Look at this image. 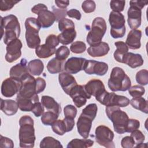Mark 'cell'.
Here are the masks:
<instances>
[{
  "label": "cell",
  "mask_w": 148,
  "mask_h": 148,
  "mask_svg": "<svg viewBox=\"0 0 148 148\" xmlns=\"http://www.w3.org/2000/svg\"><path fill=\"white\" fill-rule=\"evenodd\" d=\"M19 125L20 147H33L36 139L34 127V120L29 116H23L19 120Z\"/></svg>",
  "instance_id": "cell-1"
},
{
  "label": "cell",
  "mask_w": 148,
  "mask_h": 148,
  "mask_svg": "<svg viewBox=\"0 0 148 148\" xmlns=\"http://www.w3.org/2000/svg\"><path fill=\"white\" fill-rule=\"evenodd\" d=\"M1 38H3V42L8 45L10 41L17 39L20 35V25L17 17L13 14L1 17Z\"/></svg>",
  "instance_id": "cell-2"
},
{
  "label": "cell",
  "mask_w": 148,
  "mask_h": 148,
  "mask_svg": "<svg viewBox=\"0 0 148 148\" xmlns=\"http://www.w3.org/2000/svg\"><path fill=\"white\" fill-rule=\"evenodd\" d=\"M98 108L95 103H90L86 106L78 118L76 125L77 132L83 138H88L92 126V122L95 118Z\"/></svg>",
  "instance_id": "cell-3"
},
{
  "label": "cell",
  "mask_w": 148,
  "mask_h": 148,
  "mask_svg": "<svg viewBox=\"0 0 148 148\" xmlns=\"http://www.w3.org/2000/svg\"><path fill=\"white\" fill-rule=\"evenodd\" d=\"M108 85L112 91H125L131 87V82L121 68L116 66L111 71Z\"/></svg>",
  "instance_id": "cell-4"
},
{
  "label": "cell",
  "mask_w": 148,
  "mask_h": 148,
  "mask_svg": "<svg viewBox=\"0 0 148 148\" xmlns=\"http://www.w3.org/2000/svg\"><path fill=\"white\" fill-rule=\"evenodd\" d=\"M105 110L108 117L113 123L114 131L119 134L126 132L129 119L127 114L116 106H106Z\"/></svg>",
  "instance_id": "cell-5"
},
{
  "label": "cell",
  "mask_w": 148,
  "mask_h": 148,
  "mask_svg": "<svg viewBox=\"0 0 148 148\" xmlns=\"http://www.w3.org/2000/svg\"><path fill=\"white\" fill-rule=\"evenodd\" d=\"M25 39L28 47L30 49H36L41 42L39 31L41 26L35 17H28L25 21Z\"/></svg>",
  "instance_id": "cell-6"
},
{
  "label": "cell",
  "mask_w": 148,
  "mask_h": 148,
  "mask_svg": "<svg viewBox=\"0 0 148 148\" xmlns=\"http://www.w3.org/2000/svg\"><path fill=\"white\" fill-rule=\"evenodd\" d=\"M147 1H130L127 12V22L132 29H137L141 25L142 9L147 4Z\"/></svg>",
  "instance_id": "cell-7"
},
{
  "label": "cell",
  "mask_w": 148,
  "mask_h": 148,
  "mask_svg": "<svg viewBox=\"0 0 148 148\" xmlns=\"http://www.w3.org/2000/svg\"><path fill=\"white\" fill-rule=\"evenodd\" d=\"M107 25L102 17H96L92 23L91 30L88 32L86 40L90 46L96 45L102 41L106 31Z\"/></svg>",
  "instance_id": "cell-8"
},
{
  "label": "cell",
  "mask_w": 148,
  "mask_h": 148,
  "mask_svg": "<svg viewBox=\"0 0 148 148\" xmlns=\"http://www.w3.org/2000/svg\"><path fill=\"white\" fill-rule=\"evenodd\" d=\"M109 22L110 25V34L113 38H120L125 35V20L122 13L111 12L109 17Z\"/></svg>",
  "instance_id": "cell-9"
},
{
  "label": "cell",
  "mask_w": 148,
  "mask_h": 148,
  "mask_svg": "<svg viewBox=\"0 0 148 148\" xmlns=\"http://www.w3.org/2000/svg\"><path fill=\"white\" fill-rule=\"evenodd\" d=\"M100 103L106 106H116L126 107L130 104V99L123 95L116 94L114 92H109L106 90L99 97L95 98Z\"/></svg>",
  "instance_id": "cell-10"
},
{
  "label": "cell",
  "mask_w": 148,
  "mask_h": 148,
  "mask_svg": "<svg viewBox=\"0 0 148 148\" xmlns=\"http://www.w3.org/2000/svg\"><path fill=\"white\" fill-rule=\"evenodd\" d=\"M21 81L22 86L17 95L26 98L39 99L38 94L36 92V79L32 75L28 73Z\"/></svg>",
  "instance_id": "cell-11"
},
{
  "label": "cell",
  "mask_w": 148,
  "mask_h": 148,
  "mask_svg": "<svg viewBox=\"0 0 148 148\" xmlns=\"http://www.w3.org/2000/svg\"><path fill=\"white\" fill-rule=\"evenodd\" d=\"M95 138L96 142L101 146L108 148L115 147L113 142L114 133L107 126L100 125L95 131Z\"/></svg>",
  "instance_id": "cell-12"
},
{
  "label": "cell",
  "mask_w": 148,
  "mask_h": 148,
  "mask_svg": "<svg viewBox=\"0 0 148 148\" xmlns=\"http://www.w3.org/2000/svg\"><path fill=\"white\" fill-rule=\"evenodd\" d=\"M21 86V80L10 77L6 78L2 83L1 94L5 97H12L19 92Z\"/></svg>",
  "instance_id": "cell-13"
},
{
  "label": "cell",
  "mask_w": 148,
  "mask_h": 148,
  "mask_svg": "<svg viewBox=\"0 0 148 148\" xmlns=\"http://www.w3.org/2000/svg\"><path fill=\"white\" fill-rule=\"evenodd\" d=\"M22 47V42L18 38L10 41L6 47V61L9 63H12L18 59L21 56V49Z\"/></svg>",
  "instance_id": "cell-14"
},
{
  "label": "cell",
  "mask_w": 148,
  "mask_h": 148,
  "mask_svg": "<svg viewBox=\"0 0 148 148\" xmlns=\"http://www.w3.org/2000/svg\"><path fill=\"white\" fill-rule=\"evenodd\" d=\"M69 95L72 99L75 105L77 108L84 106L86 103L87 99H90L91 97L86 92L84 86L78 84L71 90Z\"/></svg>",
  "instance_id": "cell-15"
},
{
  "label": "cell",
  "mask_w": 148,
  "mask_h": 148,
  "mask_svg": "<svg viewBox=\"0 0 148 148\" xmlns=\"http://www.w3.org/2000/svg\"><path fill=\"white\" fill-rule=\"evenodd\" d=\"M108 68L106 62L89 60L86 62L84 71L88 75L104 76L108 72Z\"/></svg>",
  "instance_id": "cell-16"
},
{
  "label": "cell",
  "mask_w": 148,
  "mask_h": 148,
  "mask_svg": "<svg viewBox=\"0 0 148 148\" xmlns=\"http://www.w3.org/2000/svg\"><path fill=\"white\" fill-rule=\"evenodd\" d=\"M87 60L82 57L69 58L64 64V70L70 74H76L84 70Z\"/></svg>",
  "instance_id": "cell-17"
},
{
  "label": "cell",
  "mask_w": 148,
  "mask_h": 148,
  "mask_svg": "<svg viewBox=\"0 0 148 148\" xmlns=\"http://www.w3.org/2000/svg\"><path fill=\"white\" fill-rule=\"evenodd\" d=\"M84 87L89 95L94 96L95 98L99 97L106 91L103 82L99 79L90 80L84 85Z\"/></svg>",
  "instance_id": "cell-18"
},
{
  "label": "cell",
  "mask_w": 148,
  "mask_h": 148,
  "mask_svg": "<svg viewBox=\"0 0 148 148\" xmlns=\"http://www.w3.org/2000/svg\"><path fill=\"white\" fill-rule=\"evenodd\" d=\"M58 80L62 90L68 95L69 94L71 90L77 84L75 77L66 72L60 73Z\"/></svg>",
  "instance_id": "cell-19"
},
{
  "label": "cell",
  "mask_w": 148,
  "mask_h": 148,
  "mask_svg": "<svg viewBox=\"0 0 148 148\" xmlns=\"http://www.w3.org/2000/svg\"><path fill=\"white\" fill-rule=\"evenodd\" d=\"M28 73H29V72L27 68V61L25 58H22L20 63L12 66L9 71L10 77L19 80H21V79Z\"/></svg>",
  "instance_id": "cell-20"
},
{
  "label": "cell",
  "mask_w": 148,
  "mask_h": 148,
  "mask_svg": "<svg viewBox=\"0 0 148 148\" xmlns=\"http://www.w3.org/2000/svg\"><path fill=\"white\" fill-rule=\"evenodd\" d=\"M141 37L142 31L140 30L137 29H132L129 32L127 35L125 44L130 49H138L141 46Z\"/></svg>",
  "instance_id": "cell-21"
},
{
  "label": "cell",
  "mask_w": 148,
  "mask_h": 148,
  "mask_svg": "<svg viewBox=\"0 0 148 148\" xmlns=\"http://www.w3.org/2000/svg\"><path fill=\"white\" fill-rule=\"evenodd\" d=\"M56 17L53 12L44 9L38 14L37 20L43 28L51 27L56 21Z\"/></svg>",
  "instance_id": "cell-22"
},
{
  "label": "cell",
  "mask_w": 148,
  "mask_h": 148,
  "mask_svg": "<svg viewBox=\"0 0 148 148\" xmlns=\"http://www.w3.org/2000/svg\"><path fill=\"white\" fill-rule=\"evenodd\" d=\"M110 50L108 43L101 42L96 45L90 46L87 49V53L92 57H100L106 55Z\"/></svg>",
  "instance_id": "cell-23"
},
{
  "label": "cell",
  "mask_w": 148,
  "mask_h": 148,
  "mask_svg": "<svg viewBox=\"0 0 148 148\" xmlns=\"http://www.w3.org/2000/svg\"><path fill=\"white\" fill-rule=\"evenodd\" d=\"M41 103L47 110L53 112L58 115L61 113V105L53 97L43 95L41 98Z\"/></svg>",
  "instance_id": "cell-24"
},
{
  "label": "cell",
  "mask_w": 148,
  "mask_h": 148,
  "mask_svg": "<svg viewBox=\"0 0 148 148\" xmlns=\"http://www.w3.org/2000/svg\"><path fill=\"white\" fill-rule=\"evenodd\" d=\"M143 60L140 54L128 52L124 58L123 63L127 64L132 68L141 66L143 64Z\"/></svg>",
  "instance_id": "cell-25"
},
{
  "label": "cell",
  "mask_w": 148,
  "mask_h": 148,
  "mask_svg": "<svg viewBox=\"0 0 148 148\" xmlns=\"http://www.w3.org/2000/svg\"><path fill=\"white\" fill-rule=\"evenodd\" d=\"M18 109L17 101L12 99H1V110L8 116L15 114Z\"/></svg>",
  "instance_id": "cell-26"
},
{
  "label": "cell",
  "mask_w": 148,
  "mask_h": 148,
  "mask_svg": "<svg viewBox=\"0 0 148 148\" xmlns=\"http://www.w3.org/2000/svg\"><path fill=\"white\" fill-rule=\"evenodd\" d=\"M114 45L117 49L113 54L114 58L116 61L123 63L124 57L128 52V47L125 43L123 41L116 42Z\"/></svg>",
  "instance_id": "cell-27"
},
{
  "label": "cell",
  "mask_w": 148,
  "mask_h": 148,
  "mask_svg": "<svg viewBox=\"0 0 148 148\" xmlns=\"http://www.w3.org/2000/svg\"><path fill=\"white\" fill-rule=\"evenodd\" d=\"M76 36V31L75 29L64 30L57 36L59 42L64 45H67L72 43Z\"/></svg>",
  "instance_id": "cell-28"
},
{
  "label": "cell",
  "mask_w": 148,
  "mask_h": 148,
  "mask_svg": "<svg viewBox=\"0 0 148 148\" xmlns=\"http://www.w3.org/2000/svg\"><path fill=\"white\" fill-rule=\"evenodd\" d=\"M29 73L34 76H39L42 74L44 69L43 62L39 59L31 60L27 64Z\"/></svg>",
  "instance_id": "cell-29"
},
{
  "label": "cell",
  "mask_w": 148,
  "mask_h": 148,
  "mask_svg": "<svg viewBox=\"0 0 148 148\" xmlns=\"http://www.w3.org/2000/svg\"><path fill=\"white\" fill-rule=\"evenodd\" d=\"M16 101L17 102L18 108L23 112H31L34 103L39 102V99H34L21 97L17 95Z\"/></svg>",
  "instance_id": "cell-30"
},
{
  "label": "cell",
  "mask_w": 148,
  "mask_h": 148,
  "mask_svg": "<svg viewBox=\"0 0 148 148\" xmlns=\"http://www.w3.org/2000/svg\"><path fill=\"white\" fill-rule=\"evenodd\" d=\"M56 49L51 47L45 43L39 46L35 49V54L40 58H49L56 53Z\"/></svg>",
  "instance_id": "cell-31"
},
{
  "label": "cell",
  "mask_w": 148,
  "mask_h": 148,
  "mask_svg": "<svg viewBox=\"0 0 148 148\" xmlns=\"http://www.w3.org/2000/svg\"><path fill=\"white\" fill-rule=\"evenodd\" d=\"M130 103L131 106L146 114L148 113V104L147 101L143 97L133 98L130 101Z\"/></svg>",
  "instance_id": "cell-32"
},
{
  "label": "cell",
  "mask_w": 148,
  "mask_h": 148,
  "mask_svg": "<svg viewBox=\"0 0 148 148\" xmlns=\"http://www.w3.org/2000/svg\"><path fill=\"white\" fill-rule=\"evenodd\" d=\"M94 145V141L88 139H74L71 140L67 145L68 148H79V147H89Z\"/></svg>",
  "instance_id": "cell-33"
},
{
  "label": "cell",
  "mask_w": 148,
  "mask_h": 148,
  "mask_svg": "<svg viewBox=\"0 0 148 148\" xmlns=\"http://www.w3.org/2000/svg\"><path fill=\"white\" fill-rule=\"evenodd\" d=\"M63 61H61L54 57L50 60L47 64V69L51 74L60 73L62 71V65Z\"/></svg>",
  "instance_id": "cell-34"
},
{
  "label": "cell",
  "mask_w": 148,
  "mask_h": 148,
  "mask_svg": "<svg viewBox=\"0 0 148 148\" xmlns=\"http://www.w3.org/2000/svg\"><path fill=\"white\" fill-rule=\"evenodd\" d=\"M40 148L63 147L61 142L51 136H46L42 139L39 145Z\"/></svg>",
  "instance_id": "cell-35"
},
{
  "label": "cell",
  "mask_w": 148,
  "mask_h": 148,
  "mask_svg": "<svg viewBox=\"0 0 148 148\" xmlns=\"http://www.w3.org/2000/svg\"><path fill=\"white\" fill-rule=\"evenodd\" d=\"M52 130L58 135H63L68 132L67 126L64 120H57L51 125Z\"/></svg>",
  "instance_id": "cell-36"
},
{
  "label": "cell",
  "mask_w": 148,
  "mask_h": 148,
  "mask_svg": "<svg viewBox=\"0 0 148 148\" xmlns=\"http://www.w3.org/2000/svg\"><path fill=\"white\" fill-rule=\"evenodd\" d=\"M59 115L53 112L47 110L44 112L41 117V121L45 125H52L57 120Z\"/></svg>",
  "instance_id": "cell-37"
},
{
  "label": "cell",
  "mask_w": 148,
  "mask_h": 148,
  "mask_svg": "<svg viewBox=\"0 0 148 148\" xmlns=\"http://www.w3.org/2000/svg\"><path fill=\"white\" fill-rule=\"evenodd\" d=\"M136 82L142 86H146L148 84V71L147 69L139 71L135 76Z\"/></svg>",
  "instance_id": "cell-38"
},
{
  "label": "cell",
  "mask_w": 148,
  "mask_h": 148,
  "mask_svg": "<svg viewBox=\"0 0 148 148\" xmlns=\"http://www.w3.org/2000/svg\"><path fill=\"white\" fill-rule=\"evenodd\" d=\"M86 49V45L82 41H76L73 42L70 46V50L75 54H80Z\"/></svg>",
  "instance_id": "cell-39"
},
{
  "label": "cell",
  "mask_w": 148,
  "mask_h": 148,
  "mask_svg": "<svg viewBox=\"0 0 148 148\" xmlns=\"http://www.w3.org/2000/svg\"><path fill=\"white\" fill-rule=\"evenodd\" d=\"M70 54V51L68 47L63 45L58 47L56 51V58L61 60L64 61Z\"/></svg>",
  "instance_id": "cell-40"
},
{
  "label": "cell",
  "mask_w": 148,
  "mask_h": 148,
  "mask_svg": "<svg viewBox=\"0 0 148 148\" xmlns=\"http://www.w3.org/2000/svg\"><path fill=\"white\" fill-rule=\"evenodd\" d=\"M129 94L133 98L142 97L145 92L143 87L139 85H134L128 89Z\"/></svg>",
  "instance_id": "cell-41"
},
{
  "label": "cell",
  "mask_w": 148,
  "mask_h": 148,
  "mask_svg": "<svg viewBox=\"0 0 148 148\" xmlns=\"http://www.w3.org/2000/svg\"><path fill=\"white\" fill-rule=\"evenodd\" d=\"M58 29L61 32L69 29H75V24L70 19L63 18L58 21Z\"/></svg>",
  "instance_id": "cell-42"
},
{
  "label": "cell",
  "mask_w": 148,
  "mask_h": 148,
  "mask_svg": "<svg viewBox=\"0 0 148 148\" xmlns=\"http://www.w3.org/2000/svg\"><path fill=\"white\" fill-rule=\"evenodd\" d=\"M125 5V1H119V0H113L110 2V8L112 9L113 12L121 13L124 10Z\"/></svg>",
  "instance_id": "cell-43"
},
{
  "label": "cell",
  "mask_w": 148,
  "mask_h": 148,
  "mask_svg": "<svg viewBox=\"0 0 148 148\" xmlns=\"http://www.w3.org/2000/svg\"><path fill=\"white\" fill-rule=\"evenodd\" d=\"M82 8L83 10L86 13H92L95 10L96 4L94 1L86 0L83 1L82 3Z\"/></svg>",
  "instance_id": "cell-44"
},
{
  "label": "cell",
  "mask_w": 148,
  "mask_h": 148,
  "mask_svg": "<svg viewBox=\"0 0 148 148\" xmlns=\"http://www.w3.org/2000/svg\"><path fill=\"white\" fill-rule=\"evenodd\" d=\"M64 114L65 117L74 119L77 114V109L72 105H67L64 108Z\"/></svg>",
  "instance_id": "cell-45"
},
{
  "label": "cell",
  "mask_w": 148,
  "mask_h": 148,
  "mask_svg": "<svg viewBox=\"0 0 148 148\" xmlns=\"http://www.w3.org/2000/svg\"><path fill=\"white\" fill-rule=\"evenodd\" d=\"M131 133V134L130 136L134 139L135 145H136L135 146L139 145L142 143H143L145 137V135L143 134V133L140 130H138L137 129V130L133 131Z\"/></svg>",
  "instance_id": "cell-46"
},
{
  "label": "cell",
  "mask_w": 148,
  "mask_h": 148,
  "mask_svg": "<svg viewBox=\"0 0 148 148\" xmlns=\"http://www.w3.org/2000/svg\"><path fill=\"white\" fill-rule=\"evenodd\" d=\"M18 1L13 0H2L0 3V10L1 11H8L10 10L16 3H18Z\"/></svg>",
  "instance_id": "cell-47"
},
{
  "label": "cell",
  "mask_w": 148,
  "mask_h": 148,
  "mask_svg": "<svg viewBox=\"0 0 148 148\" xmlns=\"http://www.w3.org/2000/svg\"><path fill=\"white\" fill-rule=\"evenodd\" d=\"M53 8V13L55 15L56 21H59L60 20L65 18L67 16V10L66 9H58L55 8L54 6H52Z\"/></svg>",
  "instance_id": "cell-48"
},
{
  "label": "cell",
  "mask_w": 148,
  "mask_h": 148,
  "mask_svg": "<svg viewBox=\"0 0 148 148\" xmlns=\"http://www.w3.org/2000/svg\"><path fill=\"white\" fill-rule=\"evenodd\" d=\"M139 127L140 122L139 120L134 119H129L127 123L126 132H131L133 131L138 129Z\"/></svg>",
  "instance_id": "cell-49"
},
{
  "label": "cell",
  "mask_w": 148,
  "mask_h": 148,
  "mask_svg": "<svg viewBox=\"0 0 148 148\" xmlns=\"http://www.w3.org/2000/svg\"><path fill=\"white\" fill-rule=\"evenodd\" d=\"M121 145L123 148H132L135 146V143L131 136H126L121 139Z\"/></svg>",
  "instance_id": "cell-50"
},
{
  "label": "cell",
  "mask_w": 148,
  "mask_h": 148,
  "mask_svg": "<svg viewBox=\"0 0 148 148\" xmlns=\"http://www.w3.org/2000/svg\"><path fill=\"white\" fill-rule=\"evenodd\" d=\"M59 40L57 36L54 34H50L47 36L45 40V43L49 45V46L56 48L59 44Z\"/></svg>",
  "instance_id": "cell-51"
},
{
  "label": "cell",
  "mask_w": 148,
  "mask_h": 148,
  "mask_svg": "<svg viewBox=\"0 0 148 148\" xmlns=\"http://www.w3.org/2000/svg\"><path fill=\"white\" fill-rule=\"evenodd\" d=\"M0 147L1 148H13L14 147V143L12 139L7 137L0 135Z\"/></svg>",
  "instance_id": "cell-52"
},
{
  "label": "cell",
  "mask_w": 148,
  "mask_h": 148,
  "mask_svg": "<svg viewBox=\"0 0 148 148\" xmlns=\"http://www.w3.org/2000/svg\"><path fill=\"white\" fill-rule=\"evenodd\" d=\"M31 112L36 117H39L42 116L44 113V107L42 103L39 102H35Z\"/></svg>",
  "instance_id": "cell-53"
},
{
  "label": "cell",
  "mask_w": 148,
  "mask_h": 148,
  "mask_svg": "<svg viewBox=\"0 0 148 148\" xmlns=\"http://www.w3.org/2000/svg\"><path fill=\"white\" fill-rule=\"evenodd\" d=\"M46 86V81L42 77L36 79V92L39 94L44 91Z\"/></svg>",
  "instance_id": "cell-54"
},
{
  "label": "cell",
  "mask_w": 148,
  "mask_h": 148,
  "mask_svg": "<svg viewBox=\"0 0 148 148\" xmlns=\"http://www.w3.org/2000/svg\"><path fill=\"white\" fill-rule=\"evenodd\" d=\"M66 14L69 17L76 18L77 20H80L82 17V14L80 12L76 9H71L68 10Z\"/></svg>",
  "instance_id": "cell-55"
},
{
  "label": "cell",
  "mask_w": 148,
  "mask_h": 148,
  "mask_svg": "<svg viewBox=\"0 0 148 148\" xmlns=\"http://www.w3.org/2000/svg\"><path fill=\"white\" fill-rule=\"evenodd\" d=\"M44 9H48L47 7L43 3H38L31 8V12L36 14H38L40 12Z\"/></svg>",
  "instance_id": "cell-56"
},
{
  "label": "cell",
  "mask_w": 148,
  "mask_h": 148,
  "mask_svg": "<svg viewBox=\"0 0 148 148\" xmlns=\"http://www.w3.org/2000/svg\"><path fill=\"white\" fill-rule=\"evenodd\" d=\"M55 3L60 9H66L69 5V1L68 0H56Z\"/></svg>",
  "instance_id": "cell-57"
}]
</instances>
